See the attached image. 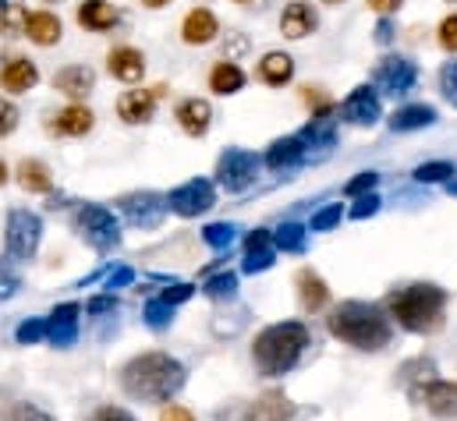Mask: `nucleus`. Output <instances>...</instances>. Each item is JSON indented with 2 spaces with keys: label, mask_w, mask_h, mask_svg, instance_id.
I'll use <instances>...</instances> for the list:
<instances>
[{
  "label": "nucleus",
  "mask_w": 457,
  "mask_h": 421,
  "mask_svg": "<svg viewBox=\"0 0 457 421\" xmlns=\"http://www.w3.org/2000/svg\"><path fill=\"white\" fill-rule=\"evenodd\" d=\"M21 36H29V43H36V46H57L61 36H64V21L54 11H32L25 18V32Z\"/></svg>",
  "instance_id": "nucleus-22"
},
{
  "label": "nucleus",
  "mask_w": 457,
  "mask_h": 421,
  "mask_svg": "<svg viewBox=\"0 0 457 421\" xmlns=\"http://www.w3.org/2000/svg\"><path fill=\"white\" fill-rule=\"evenodd\" d=\"M96 128V113L86 103H68L46 117V135L54 138H86Z\"/></svg>",
  "instance_id": "nucleus-13"
},
{
  "label": "nucleus",
  "mask_w": 457,
  "mask_h": 421,
  "mask_svg": "<svg viewBox=\"0 0 457 421\" xmlns=\"http://www.w3.org/2000/svg\"><path fill=\"white\" fill-rule=\"evenodd\" d=\"M323 4H330V7H334V4H344V0H323Z\"/></svg>",
  "instance_id": "nucleus-62"
},
{
  "label": "nucleus",
  "mask_w": 457,
  "mask_h": 421,
  "mask_svg": "<svg viewBox=\"0 0 457 421\" xmlns=\"http://www.w3.org/2000/svg\"><path fill=\"white\" fill-rule=\"evenodd\" d=\"M43 241V216L32 210H11L7 212V227H4V244L7 255L18 262H29L39 252Z\"/></svg>",
  "instance_id": "nucleus-6"
},
{
  "label": "nucleus",
  "mask_w": 457,
  "mask_h": 421,
  "mask_svg": "<svg viewBox=\"0 0 457 421\" xmlns=\"http://www.w3.org/2000/svg\"><path fill=\"white\" fill-rule=\"evenodd\" d=\"M295 138L302 142L305 153H330L337 145V124L334 120H309Z\"/></svg>",
  "instance_id": "nucleus-29"
},
{
  "label": "nucleus",
  "mask_w": 457,
  "mask_h": 421,
  "mask_svg": "<svg viewBox=\"0 0 457 421\" xmlns=\"http://www.w3.org/2000/svg\"><path fill=\"white\" fill-rule=\"evenodd\" d=\"M220 36V21L210 7H192L185 18H181V39L185 46H206Z\"/></svg>",
  "instance_id": "nucleus-16"
},
{
  "label": "nucleus",
  "mask_w": 457,
  "mask_h": 421,
  "mask_svg": "<svg viewBox=\"0 0 457 421\" xmlns=\"http://www.w3.org/2000/svg\"><path fill=\"white\" fill-rule=\"evenodd\" d=\"M397 379L411 390V386H422V383H429V379H436V365H433V358H415V361H408V365H401V372H397Z\"/></svg>",
  "instance_id": "nucleus-34"
},
{
  "label": "nucleus",
  "mask_w": 457,
  "mask_h": 421,
  "mask_svg": "<svg viewBox=\"0 0 457 421\" xmlns=\"http://www.w3.org/2000/svg\"><path fill=\"white\" fill-rule=\"evenodd\" d=\"M259 167H262V160L255 156V153H248V149H224L220 153V160H217V181L228 188V192H245V188H252L255 185V177H259Z\"/></svg>",
  "instance_id": "nucleus-7"
},
{
  "label": "nucleus",
  "mask_w": 457,
  "mask_h": 421,
  "mask_svg": "<svg viewBox=\"0 0 457 421\" xmlns=\"http://www.w3.org/2000/svg\"><path fill=\"white\" fill-rule=\"evenodd\" d=\"M408 397H411V404H422L433 418H440V421L457 418V383L429 379V383H422V386H411Z\"/></svg>",
  "instance_id": "nucleus-11"
},
{
  "label": "nucleus",
  "mask_w": 457,
  "mask_h": 421,
  "mask_svg": "<svg viewBox=\"0 0 457 421\" xmlns=\"http://www.w3.org/2000/svg\"><path fill=\"white\" fill-rule=\"evenodd\" d=\"M245 89V71L234 64V61H217L210 68V93L217 96H234Z\"/></svg>",
  "instance_id": "nucleus-30"
},
{
  "label": "nucleus",
  "mask_w": 457,
  "mask_h": 421,
  "mask_svg": "<svg viewBox=\"0 0 457 421\" xmlns=\"http://www.w3.org/2000/svg\"><path fill=\"white\" fill-rule=\"evenodd\" d=\"M237 234H241V227L237 223H206L203 227V241L213 248V252H230V244L237 241Z\"/></svg>",
  "instance_id": "nucleus-32"
},
{
  "label": "nucleus",
  "mask_w": 457,
  "mask_h": 421,
  "mask_svg": "<svg viewBox=\"0 0 457 421\" xmlns=\"http://www.w3.org/2000/svg\"><path fill=\"white\" fill-rule=\"evenodd\" d=\"M436 43L447 50V54H457V14H447L436 29Z\"/></svg>",
  "instance_id": "nucleus-46"
},
{
  "label": "nucleus",
  "mask_w": 457,
  "mask_h": 421,
  "mask_svg": "<svg viewBox=\"0 0 457 421\" xmlns=\"http://www.w3.org/2000/svg\"><path fill=\"white\" fill-rule=\"evenodd\" d=\"M174 120L181 124V131H185L188 138H206V135H210V128H213V106H210V100L188 96V100H181V103H178Z\"/></svg>",
  "instance_id": "nucleus-14"
},
{
  "label": "nucleus",
  "mask_w": 457,
  "mask_h": 421,
  "mask_svg": "<svg viewBox=\"0 0 457 421\" xmlns=\"http://www.w3.org/2000/svg\"><path fill=\"white\" fill-rule=\"evenodd\" d=\"M305 227L302 223H280L277 230H273V248L277 252H287V255H298V252H305Z\"/></svg>",
  "instance_id": "nucleus-31"
},
{
  "label": "nucleus",
  "mask_w": 457,
  "mask_h": 421,
  "mask_svg": "<svg viewBox=\"0 0 457 421\" xmlns=\"http://www.w3.org/2000/svg\"><path fill=\"white\" fill-rule=\"evenodd\" d=\"M79 316H82V305L79 301H68V305H57L54 309V322H79Z\"/></svg>",
  "instance_id": "nucleus-55"
},
{
  "label": "nucleus",
  "mask_w": 457,
  "mask_h": 421,
  "mask_svg": "<svg viewBox=\"0 0 457 421\" xmlns=\"http://www.w3.org/2000/svg\"><path fill=\"white\" fill-rule=\"evenodd\" d=\"M341 219H344V206H323L320 212H312V219H309V227H305V230L323 234V230H334Z\"/></svg>",
  "instance_id": "nucleus-41"
},
{
  "label": "nucleus",
  "mask_w": 457,
  "mask_h": 421,
  "mask_svg": "<svg viewBox=\"0 0 457 421\" xmlns=\"http://www.w3.org/2000/svg\"><path fill=\"white\" fill-rule=\"evenodd\" d=\"M14 177H18V188L29 195H50L54 192V174L43 160H21L14 167Z\"/></svg>",
  "instance_id": "nucleus-27"
},
{
  "label": "nucleus",
  "mask_w": 457,
  "mask_h": 421,
  "mask_svg": "<svg viewBox=\"0 0 457 421\" xmlns=\"http://www.w3.org/2000/svg\"><path fill=\"white\" fill-rule=\"evenodd\" d=\"M320 29V11L309 4V0H291L280 14V32L287 39H305Z\"/></svg>",
  "instance_id": "nucleus-18"
},
{
  "label": "nucleus",
  "mask_w": 457,
  "mask_h": 421,
  "mask_svg": "<svg viewBox=\"0 0 457 421\" xmlns=\"http://www.w3.org/2000/svg\"><path fill=\"white\" fill-rule=\"evenodd\" d=\"M365 4H369V7H372L379 18H390V14H394V11H397L404 0H365Z\"/></svg>",
  "instance_id": "nucleus-57"
},
{
  "label": "nucleus",
  "mask_w": 457,
  "mask_h": 421,
  "mask_svg": "<svg viewBox=\"0 0 457 421\" xmlns=\"http://www.w3.org/2000/svg\"><path fill=\"white\" fill-rule=\"evenodd\" d=\"M39 86V64L29 61V57H11L4 68H0V89L11 93V96H21L29 89Z\"/></svg>",
  "instance_id": "nucleus-20"
},
{
  "label": "nucleus",
  "mask_w": 457,
  "mask_h": 421,
  "mask_svg": "<svg viewBox=\"0 0 457 421\" xmlns=\"http://www.w3.org/2000/svg\"><path fill=\"white\" fill-rule=\"evenodd\" d=\"M131 280H135V269H131V266H120L117 273L107 277V294H114V291H120V287H128Z\"/></svg>",
  "instance_id": "nucleus-52"
},
{
  "label": "nucleus",
  "mask_w": 457,
  "mask_h": 421,
  "mask_svg": "<svg viewBox=\"0 0 457 421\" xmlns=\"http://www.w3.org/2000/svg\"><path fill=\"white\" fill-rule=\"evenodd\" d=\"M295 418V404L280 393V390H266L262 397L252 400L245 421H291Z\"/></svg>",
  "instance_id": "nucleus-25"
},
{
  "label": "nucleus",
  "mask_w": 457,
  "mask_h": 421,
  "mask_svg": "<svg viewBox=\"0 0 457 421\" xmlns=\"http://www.w3.org/2000/svg\"><path fill=\"white\" fill-rule=\"evenodd\" d=\"M107 71L114 75L117 82L135 86V82H142V75H145V54H142L138 46L120 43V46H114V50L107 54Z\"/></svg>",
  "instance_id": "nucleus-17"
},
{
  "label": "nucleus",
  "mask_w": 457,
  "mask_h": 421,
  "mask_svg": "<svg viewBox=\"0 0 457 421\" xmlns=\"http://www.w3.org/2000/svg\"><path fill=\"white\" fill-rule=\"evenodd\" d=\"M447 192H451V195H457V177L451 181V185H447Z\"/></svg>",
  "instance_id": "nucleus-61"
},
{
  "label": "nucleus",
  "mask_w": 457,
  "mask_h": 421,
  "mask_svg": "<svg viewBox=\"0 0 457 421\" xmlns=\"http://www.w3.org/2000/svg\"><path fill=\"white\" fill-rule=\"evenodd\" d=\"M273 262H277V248H262V252H245V266H241V273L255 277V273H266V269H270Z\"/></svg>",
  "instance_id": "nucleus-42"
},
{
  "label": "nucleus",
  "mask_w": 457,
  "mask_h": 421,
  "mask_svg": "<svg viewBox=\"0 0 457 421\" xmlns=\"http://www.w3.org/2000/svg\"><path fill=\"white\" fill-rule=\"evenodd\" d=\"M14 340L18 343H39V340H46V318H25L14 329Z\"/></svg>",
  "instance_id": "nucleus-43"
},
{
  "label": "nucleus",
  "mask_w": 457,
  "mask_h": 421,
  "mask_svg": "<svg viewBox=\"0 0 457 421\" xmlns=\"http://www.w3.org/2000/svg\"><path fill=\"white\" fill-rule=\"evenodd\" d=\"M75 21L89 32H111L117 21H120V11L107 0H82L75 7Z\"/></svg>",
  "instance_id": "nucleus-24"
},
{
  "label": "nucleus",
  "mask_w": 457,
  "mask_h": 421,
  "mask_svg": "<svg viewBox=\"0 0 457 421\" xmlns=\"http://www.w3.org/2000/svg\"><path fill=\"white\" fill-rule=\"evenodd\" d=\"M440 93H444L447 103L457 106V61H451V64L440 68Z\"/></svg>",
  "instance_id": "nucleus-49"
},
{
  "label": "nucleus",
  "mask_w": 457,
  "mask_h": 421,
  "mask_svg": "<svg viewBox=\"0 0 457 421\" xmlns=\"http://www.w3.org/2000/svg\"><path fill=\"white\" fill-rule=\"evenodd\" d=\"M93 421H135L124 408H100L96 415H93Z\"/></svg>",
  "instance_id": "nucleus-56"
},
{
  "label": "nucleus",
  "mask_w": 457,
  "mask_h": 421,
  "mask_svg": "<svg viewBox=\"0 0 457 421\" xmlns=\"http://www.w3.org/2000/svg\"><path fill=\"white\" fill-rule=\"evenodd\" d=\"M376 185H379V174H376V170H361V174H354V177L344 185V195H347V199H361V195H372Z\"/></svg>",
  "instance_id": "nucleus-40"
},
{
  "label": "nucleus",
  "mask_w": 457,
  "mask_h": 421,
  "mask_svg": "<svg viewBox=\"0 0 457 421\" xmlns=\"http://www.w3.org/2000/svg\"><path fill=\"white\" fill-rule=\"evenodd\" d=\"M163 89H128L117 100V117L124 124H149L156 113V100Z\"/></svg>",
  "instance_id": "nucleus-15"
},
{
  "label": "nucleus",
  "mask_w": 457,
  "mask_h": 421,
  "mask_svg": "<svg viewBox=\"0 0 457 421\" xmlns=\"http://www.w3.org/2000/svg\"><path fill=\"white\" fill-rule=\"evenodd\" d=\"M237 4H252V0H237Z\"/></svg>",
  "instance_id": "nucleus-63"
},
{
  "label": "nucleus",
  "mask_w": 457,
  "mask_h": 421,
  "mask_svg": "<svg viewBox=\"0 0 457 421\" xmlns=\"http://www.w3.org/2000/svg\"><path fill=\"white\" fill-rule=\"evenodd\" d=\"M192 294H195V287H192V284H170V287H167V291L160 294V301H167V305L174 309V305H181V301H188Z\"/></svg>",
  "instance_id": "nucleus-50"
},
{
  "label": "nucleus",
  "mask_w": 457,
  "mask_h": 421,
  "mask_svg": "<svg viewBox=\"0 0 457 421\" xmlns=\"http://www.w3.org/2000/svg\"><path fill=\"white\" fill-rule=\"evenodd\" d=\"M415 82H419L415 61L397 57V54L383 57V61L376 64V71H372V89H376V93H386V96H408V93L415 89Z\"/></svg>",
  "instance_id": "nucleus-9"
},
{
  "label": "nucleus",
  "mask_w": 457,
  "mask_h": 421,
  "mask_svg": "<svg viewBox=\"0 0 457 421\" xmlns=\"http://www.w3.org/2000/svg\"><path fill=\"white\" fill-rule=\"evenodd\" d=\"M4 421H57L50 411H43V408H36V404H14L11 411H7V418Z\"/></svg>",
  "instance_id": "nucleus-44"
},
{
  "label": "nucleus",
  "mask_w": 457,
  "mask_h": 421,
  "mask_svg": "<svg viewBox=\"0 0 457 421\" xmlns=\"http://www.w3.org/2000/svg\"><path fill=\"white\" fill-rule=\"evenodd\" d=\"M295 287H298V301H302L305 312H323V309H327V301H330V287H327V280H323L316 269H309V266L298 269Z\"/></svg>",
  "instance_id": "nucleus-23"
},
{
  "label": "nucleus",
  "mask_w": 457,
  "mask_h": 421,
  "mask_svg": "<svg viewBox=\"0 0 457 421\" xmlns=\"http://www.w3.org/2000/svg\"><path fill=\"white\" fill-rule=\"evenodd\" d=\"M71 227H75V234H79L93 252H100V255L114 252L117 244H120V219H117L107 206H96V202L79 206L75 216H71Z\"/></svg>",
  "instance_id": "nucleus-5"
},
{
  "label": "nucleus",
  "mask_w": 457,
  "mask_h": 421,
  "mask_svg": "<svg viewBox=\"0 0 457 421\" xmlns=\"http://www.w3.org/2000/svg\"><path fill=\"white\" fill-rule=\"evenodd\" d=\"M142 4H145V7H153V11H156V7H167V4H170V0H142Z\"/></svg>",
  "instance_id": "nucleus-59"
},
{
  "label": "nucleus",
  "mask_w": 457,
  "mask_h": 421,
  "mask_svg": "<svg viewBox=\"0 0 457 421\" xmlns=\"http://www.w3.org/2000/svg\"><path fill=\"white\" fill-rule=\"evenodd\" d=\"M394 32H397L394 18H379V21H376V43H379V46H390V43H394Z\"/></svg>",
  "instance_id": "nucleus-53"
},
{
  "label": "nucleus",
  "mask_w": 457,
  "mask_h": 421,
  "mask_svg": "<svg viewBox=\"0 0 457 421\" xmlns=\"http://www.w3.org/2000/svg\"><path fill=\"white\" fill-rule=\"evenodd\" d=\"M305 347H309V326L305 322H295V318L273 322V326H266L255 336L252 361H255V368L262 376L277 379V376H284V372H291L298 365V358L305 354Z\"/></svg>",
  "instance_id": "nucleus-3"
},
{
  "label": "nucleus",
  "mask_w": 457,
  "mask_h": 421,
  "mask_svg": "<svg viewBox=\"0 0 457 421\" xmlns=\"http://www.w3.org/2000/svg\"><path fill=\"white\" fill-rule=\"evenodd\" d=\"M117 210L131 227L153 230L167 216V195H160V192H128V195L117 199Z\"/></svg>",
  "instance_id": "nucleus-10"
},
{
  "label": "nucleus",
  "mask_w": 457,
  "mask_h": 421,
  "mask_svg": "<svg viewBox=\"0 0 457 421\" xmlns=\"http://www.w3.org/2000/svg\"><path fill=\"white\" fill-rule=\"evenodd\" d=\"M86 312H89V316H104V312H117V298H114V294L93 298V301L86 305Z\"/></svg>",
  "instance_id": "nucleus-54"
},
{
  "label": "nucleus",
  "mask_w": 457,
  "mask_h": 421,
  "mask_svg": "<svg viewBox=\"0 0 457 421\" xmlns=\"http://www.w3.org/2000/svg\"><path fill=\"white\" fill-rule=\"evenodd\" d=\"M25 18L29 11L18 0H0V36H21L25 32Z\"/></svg>",
  "instance_id": "nucleus-33"
},
{
  "label": "nucleus",
  "mask_w": 457,
  "mask_h": 421,
  "mask_svg": "<svg viewBox=\"0 0 457 421\" xmlns=\"http://www.w3.org/2000/svg\"><path fill=\"white\" fill-rule=\"evenodd\" d=\"M160 421H195V418H192V411H185V408L170 404V408H163V415H160Z\"/></svg>",
  "instance_id": "nucleus-58"
},
{
  "label": "nucleus",
  "mask_w": 457,
  "mask_h": 421,
  "mask_svg": "<svg viewBox=\"0 0 457 421\" xmlns=\"http://www.w3.org/2000/svg\"><path fill=\"white\" fill-rule=\"evenodd\" d=\"M411 177H415L419 185H444V181H451V177H457V174H454V163H451V160H429V163L415 167Z\"/></svg>",
  "instance_id": "nucleus-35"
},
{
  "label": "nucleus",
  "mask_w": 457,
  "mask_h": 421,
  "mask_svg": "<svg viewBox=\"0 0 457 421\" xmlns=\"http://www.w3.org/2000/svg\"><path fill=\"white\" fill-rule=\"evenodd\" d=\"M302 103L309 106L312 120H330V113L337 110V103H334L323 89H312V86H305V89H302Z\"/></svg>",
  "instance_id": "nucleus-37"
},
{
  "label": "nucleus",
  "mask_w": 457,
  "mask_h": 421,
  "mask_svg": "<svg viewBox=\"0 0 457 421\" xmlns=\"http://www.w3.org/2000/svg\"><path fill=\"white\" fill-rule=\"evenodd\" d=\"M330 336L351 343L354 351H383L394 340V322L379 305L369 301H341L327 318Z\"/></svg>",
  "instance_id": "nucleus-2"
},
{
  "label": "nucleus",
  "mask_w": 457,
  "mask_h": 421,
  "mask_svg": "<svg viewBox=\"0 0 457 421\" xmlns=\"http://www.w3.org/2000/svg\"><path fill=\"white\" fill-rule=\"evenodd\" d=\"M46 340L54 347H71L79 340V322H54V318H46Z\"/></svg>",
  "instance_id": "nucleus-39"
},
{
  "label": "nucleus",
  "mask_w": 457,
  "mask_h": 421,
  "mask_svg": "<svg viewBox=\"0 0 457 421\" xmlns=\"http://www.w3.org/2000/svg\"><path fill=\"white\" fill-rule=\"evenodd\" d=\"M120 386L131 400L167 404L185 386V365L178 358L163 354V351H145V354H135L120 368Z\"/></svg>",
  "instance_id": "nucleus-1"
},
{
  "label": "nucleus",
  "mask_w": 457,
  "mask_h": 421,
  "mask_svg": "<svg viewBox=\"0 0 457 421\" xmlns=\"http://www.w3.org/2000/svg\"><path fill=\"white\" fill-rule=\"evenodd\" d=\"M436 120H440L436 106L408 103V106H401V110H394V113H390V131H397V135H408V131H422V128H433Z\"/></svg>",
  "instance_id": "nucleus-26"
},
{
  "label": "nucleus",
  "mask_w": 457,
  "mask_h": 421,
  "mask_svg": "<svg viewBox=\"0 0 457 421\" xmlns=\"http://www.w3.org/2000/svg\"><path fill=\"white\" fill-rule=\"evenodd\" d=\"M255 78H259L262 86H270V89H284V86H291V82H295V57L284 54V50H270V54H262L259 64H255Z\"/></svg>",
  "instance_id": "nucleus-19"
},
{
  "label": "nucleus",
  "mask_w": 457,
  "mask_h": 421,
  "mask_svg": "<svg viewBox=\"0 0 457 421\" xmlns=\"http://www.w3.org/2000/svg\"><path fill=\"white\" fill-rule=\"evenodd\" d=\"M18 120H21L18 106L11 103L7 96H0V138H11V135H14V128H18Z\"/></svg>",
  "instance_id": "nucleus-45"
},
{
  "label": "nucleus",
  "mask_w": 457,
  "mask_h": 421,
  "mask_svg": "<svg viewBox=\"0 0 457 421\" xmlns=\"http://www.w3.org/2000/svg\"><path fill=\"white\" fill-rule=\"evenodd\" d=\"M447 4H457V0H447Z\"/></svg>",
  "instance_id": "nucleus-64"
},
{
  "label": "nucleus",
  "mask_w": 457,
  "mask_h": 421,
  "mask_svg": "<svg viewBox=\"0 0 457 421\" xmlns=\"http://www.w3.org/2000/svg\"><path fill=\"white\" fill-rule=\"evenodd\" d=\"M337 113H341L347 124H354V128H372V124H379V117H383L379 93H376L372 86H354V89L344 96V103L337 106Z\"/></svg>",
  "instance_id": "nucleus-12"
},
{
  "label": "nucleus",
  "mask_w": 457,
  "mask_h": 421,
  "mask_svg": "<svg viewBox=\"0 0 457 421\" xmlns=\"http://www.w3.org/2000/svg\"><path fill=\"white\" fill-rule=\"evenodd\" d=\"M305 156H309V153L302 149V142H298L295 135H284V138L270 142V149H266L262 163H266L270 170H291V167H298Z\"/></svg>",
  "instance_id": "nucleus-28"
},
{
  "label": "nucleus",
  "mask_w": 457,
  "mask_h": 421,
  "mask_svg": "<svg viewBox=\"0 0 457 421\" xmlns=\"http://www.w3.org/2000/svg\"><path fill=\"white\" fill-rule=\"evenodd\" d=\"M213 206H217V188H213L210 177H192V181L178 185V188L167 195V212L185 216V219L203 216V212H210Z\"/></svg>",
  "instance_id": "nucleus-8"
},
{
  "label": "nucleus",
  "mask_w": 457,
  "mask_h": 421,
  "mask_svg": "<svg viewBox=\"0 0 457 421\" xmlns=\"http://www.w3.org/2000/svg\"><path fill=\"white\" fill-rule=\"evenodd\" d=\"M262 248H273V234L266 227H259L245 237V252H262Z\"/></svg>",
  "instance_id": "nucleus-51"
},
{
  "label": "nucleus",
  "mask_w": 457,
  "mask_h": 421,
  "mask_svg": "<svg viewBox=\"0 0 457 421\" xmlns=\"http://www.w3.org/2000/svg\"><path fill=\"white\" fill-rule=\"evenodd\" d=\"M379 206H383V199L372 192V195L354 199V206L347 210V216H351V219H369V216H376V212H379Z\"/></svg>",
  "instance_id": "nucleus-48"
},
{
  "label": "nucleus",
  "mask_w": 457,
  "mask_h": 421,
  "mask_svg": "<svg viewBox=\"0 0 457 421\" xmlns=\"http://www.w3.org/2000/svg\"><path fill=\"white\" fill-rule=\"evenodd\" d=\"M18 291H21V277L7 262H0V301H11Z\"/></svg>",
  "instance_id": "nucleus-47"
},
{
  "label": "nucleus",
  "mask_w": 457,
  "mask_h": 421,
  "mask_svg": "<svg viewBox=\"0 0 457 421\" xmlns=\"http://www.w3.org/2000/svg\"><path fill=\"white\" fill-rule=\"evenodd\" d=\"M142 318H145V326L149 329H167L170 322H174V309L167 305V301H160V298H153V301H145V309H142Z\"/></svg>",
  "instance_id": "nucleus-38"
},
{
  "label": "nucleus",
  "mask_w": 457,
  "mask_h": 421,
  "mask_svg": "<svg viewBox=\"0 0 457 421\" xmlns=\"http://www.w3.org/2000/svg\"><path fill=\"white\" fill-rule=\"evenodd\" d=\"M386 312L408 333H419V336L436 333L444 326V312H447V291L436 284H408L390 294Z\"/></svg>",
  "instance_id": "nucleus-4"
},
{
  "label": "nucleus",
  "mask_w": 457,
  "mask_h": 421,
  "mask_svg": "<svg viewBox=\"0 0 457 421\" xmlns=\"http://www.w3.org/2000/svg\"><path fill=\"white\" fill-rule=\"evenodd\" d=\"M203 294L210 298V301H230L234 294H237V273H217V277H210L206 284H203Z\"/></svg>",
  "instance_id": "nucleus-36"
},
{
  "label": "nucleus",
  "mask_w": 457,
  "mask_h": 421,
  "mask_svg": "<svg viewBox=\"0 0 457 421\" xmlns=\"http://www.w3.org/2000/svg\"><path fill=\"white\" fill-rule=\"evenodd\" d=\"M54 89L64 93L71 103H79V100H86L96 89V71L86 68V64H68V68H61L54 75Z\"/></svg>",
  "instance_id": "nucleus-21"
},
{
  "label": "nucleus",
  "mask_w": 457,
  "mask_h": 421,
  "mask_svg": "<svg viewBox=\"0 0 457 421\" xmlns=\"http://www.w3.org/2000/svg\"><path fill=\"white\" fill-rule=\"evenodd\" d=\"M0 185H7V163L0 160Z\"/></svg>",
  "instance_id": "nucleus-60"
}]
</instances>
